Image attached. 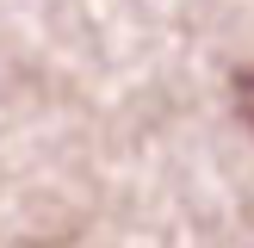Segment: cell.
<instances>
[{"mask_svg": "<svg viewBox=\"0 0 254 248\" xmlns=\"http://www.w3.org/2000/svg\"><path fill=\"white\" fill-rule=\"evenodd\" d=\"M236 106H242L248 130H254V68H242V74H236Z\"/></svg>", "mask_w": 254, "mask_h": 248, "instance_id": "cell-1", "label": "cell"}]
</instances>
